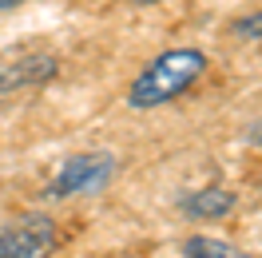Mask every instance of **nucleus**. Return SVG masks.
<instances>
[{
  "label": "nucleus",
  "mask_w": 262,
  "mask_h": 258,
  "mask_svg": "<svg viewBox=\"0 0 262 258\" xmlns=\"http://www.w3.org/2000/svg\"><path fill=\"white\" fill-rule=\"evenodd\" d=\"M207 72V56L199 48H171L163 56H155L127 88V103L135 112H151L163 107L171 99H179L191 83Z\"/></svg>",
  "instance_id": "obj_1"
},
{
  "label": "nucleus",
  "mask_w": 262,
  "mask_h": 258,
  "mask_svg": "<svg viewBox=\"0 0 262 258\" xmlns=\"http://www.w3.org/2000/svg\"><path fill=\"white\" fill-rule=\"evenodd\" d=\"M115 175V159L107 151H83L64 159V167L56 171L48 183V199H76V195H99L107 191V183Z\"/></svg>",
  "instance_id": "obj_2"
},
{
  "label": "nucleus",
  "mask_w": 262,
  "mask_h": 258,
  "mask_svg": "<svg viewBox=\"0 0 262 258\" xmlns=\"http://www.w3.org/2000/svg\"><path fill=\"white\" fill-rule=\"evenodd\" d=\"M56 223L48 214H24L0 230V258H52Z\"/></svg>",
  "instance_id": "obj_3"
},
{
  "label": "nucleus",
  "mask_w": 262,
  "mask_h": 258,
  "mask_svg": "<svg viewBox=\"0 0 262 258\" xmlns=\"http://www.w3.org/2000/svg\"><path fill=\"white\" fill-rule=\"evenodd\" d=\"M234 203H238V199H234V191H227V187H203V191H191L179 207H183V214H191V219H223V214L234 210Z\"/></svg>",
  "instance_id": "obj_4"
},
{
  "label": "nucleus",
  "mask_w": 262,
  "mask_h": 258,
  "mask_svg": "<svg viewBox=\"0 0 262 258\" xmlns=\"http://www.w3.org/2000/svg\"><path fill=\"white\" fill-rule=\"evenodd\" d=\"M183 258H250L246 250H238L234 242L211 239V234H191L183 242Z\"/></svg>",
  "instance_id": "obj_5"
},
{
  "label": "nucleus",
  "mask_w": 262,
  "mask_h": 258,
  "mask_svg": "<svg viewBox=\"0 0 262 258\" xmlns=\"http://www.w3.org/2000/svg\"><path fill=\"white\" fill-rule=\"evenodd\" d=\"M230 32L243 36V40H262V8L250 12V16H238L234 24H230Z\"/></svg>",
  "instance_id": "obj_6"
},
{
  "label": "nucleus",
  "mask_w": 262,
  "mask_h": 258,
  "mask_svg": "<svg viewBox=\"0 0 262 258\" xmlns=\"http://www.w3.org/2000/svg\"><path fill=\"white\" fill-rule=\"evenodd\" d=\"M250 143H254V147H262V119L254 123V127H250Z\"/></svg>",
  "instance_id": "obj_7"
},
{
  "label": "nucleus",
  "mask_w": 262,
  "mask_h": 258,
  "mask_svg": "<svg viewBox=\"0 0 262 258\" xmlns=\"http://www.w3.org/2000/svg\"><path fill=\"white\" fill-rule=\"evenodd\" d=\"M16 4H24V0H0V12H4V8H16Z\"/></svg>",
  "instance_id": "obj_8"
},
{
  "label": "nucleus",
  "mask_w": 262,
  "mask_h": 258,
  "mask_svg": "<svg viewBox=\"0 0 262 258\" xmlns=\"http://www.w3.org/2000/svg\"><path fill=\"white\" fill-rule=\"evenodd\" d=\"M139 4H151V0H139Z\"/></svg>",
  "instance_id": "obj_9"
}]
</instances>
